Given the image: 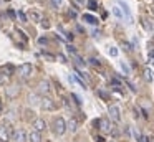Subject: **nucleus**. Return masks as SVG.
<instances>
[{"label":"nucleus","mask_w":154,"mask_h":142,"mask_svg":"<svg viewBox=\"0 0 154 142\" xmlns=\"http://www.w3.org/2000/svg\"><path fill=\"white\" fill-rule=\"evenodd\" d=\"M14 140L15 142H28V134L23 129H18V131L14 132Z\"/></svg>","instance_id":"6"},{"label":"nucleus","mask_w":154,"mask_h":142,"mask_svg":"<svg viewBox=\"0 0 154 142\" xmlns=\"http://www.w3.org/2000/svg\"><path fill=\"white\" fill-rule=\"evenodd\" d=\"M144 79H146V81H152V71H151L149 68L144 69Z\"/></svg>","instance_id":"16"},{"label":"nucleus","mask_w":154,"mask_h":142,"mask_svg":"<svg viewBox=\"0 0 154 142\" xmlns=\"http://www.w3.org/2000/svg\"><path fill=\"white\" fill-rule=\"evenodd\" d=\"M51 3H53V7H60L61 5V2H63V0H50Z\"/></svg>","instance_id":"24"},{"label":"nucleus","mask_w":154,"mask_h":142,"mask_svg":"<svg viewBox=\"0 0 154 142\" xmlns=\"http://www.w3.org/2000/svg\"><path fill=\"white\" fill-rule=\"evenodd\" d=\"M123 48L126 50V51H131V50H133V48H131V45H129V43H123Z\"/></svg>","instance_id":"26"},{"label":"nucleus","mask_w":154,"mask_h":142,"mask_svg":"<svg viewBox=\"0 0 154 142\" xmlns=\"http://www.w3.org/2000/svg\"><path fill=\"white\" fill-rule=\"evenodd\" d=\"M17 17H18V18H20V22H22V23L28 22V20H27V15H25L23 12H18V13H17Z\"/></svg>","instance_id":"22"},{"label":"nucleus","mask_w":154,"mask_h":142,"mask_svg":"<svg viewBox=\"0 0 154 142\" xmlns=\"http://www.w3.org/2000/svg\"><path fill=\"white\" fill-rule=\"evenodd\" d=\"M83 22L85 23H90V25H98V18L93 15H88V13H85L83 15Z\"/></svg>","instance_id":"13"},{"label":"nucleus","mask_w":154,"mask_h":142,"mask_svg":"<svg viewBox=\"0 0 154 142\" xmlns=\"http://www.w3.org/2000/svg\"><path fill=\"white\" fill-rule=\"evenodd\" d=\"M10 137H14V132H12L10 124L5 125V124H0V140L2 142H8Z\"/></svg>","instance_id":"2"},{"label":"nucleus","mask_w":154,"mask_h":142,"mask_svg":"<svg viewBox=\"0 0 154 142\" xmlns=\"http://www.w3.org/2000/svg\"><path fill=\"white\" fill-rule=\"evenodd\" d=\"M108 53H109L111 56H118V48L116 46H109V48H108Z\"/></svg>","instance_id":"21"},{"label":"nucleus","mask_w":154,"mask_h":142,"mask_svg":"<svg viewBox=\"0 0 154 142\" xmlns=\"http://www.w3.org/2000/svg\"><path fill=\"white\" fill-rule=\"evenodd\" d=\"M45 129H47V122H45L43 119H35L33 121V131L42 132V131H45Z\"/></svg>","instance_id":"10"},{"label":"nucleus","mask_w":154,"mask_h":142,"mask_svg":"<svg viewBox=\"0 0 154 142\" xmlns=\"http://www.w3.org/2000/svg\"><path fill=\"white\" fill-rule=\"evenodd\" d=\"M58 59H60V61H61V63H66V58H65V56H61V55H60V56H58Z\"/></svg>","instance_id":"27"},{"label":"nucleus","mask_w":154,"mask_h":142,"mask_svg":"<svg viewBox=\"0 0 154 142\" xmlns=\"http://www.w3.org/2000/svg\"><path fill=\"white\" fill-rule=\"evenodd\" d=\"M53 131H55V134H57V135H63L65 132L68 131L66 121H65L63 117H57V119H55V122H53Z\"/></svg>","instance_id":"1"},{"label":"nucleus","mask_w":154,"mask_h":142,"mask_svg":"<svg viewBox=\"0 0 154 142\" xmlns=\"http://www.w3.org/2000/svg\"><path fill=\"white\" fill-rule=\"evenodd\" d=\"M68 78H70V81L73 83V84H78V86H80V88H83V89H85V83H83V81H81V79H80V76H78L76 73H73V74H70V76H68Z\"/></svg>","instance_id":"11"},{"label":"nucleus","mask_w":154,"mask_h":142,"mask_svg":"<svg viewBox=\"0 0 154 142\" xmlns=\"http://www.w3.org/2000/svg\"><path fill=\"white\" fill-rule=\"evenodd\" d=\"M18 92H20V88H18V86H8V88L5 89V94H7V98H8V99L17 98Z\"/></svg>","instance_id":"8"},{"label":"nucleus","mask_w":154,"mask_h":142,"mask_svg":"<svg viewBox=\"0 0 154 142\" xmlns=\"http://www.w3.org/2000/svg\"><path fill=\"white\" fill-rule=\"evenodd\" d=\"M0 112H2V102H0Z\"/></svg>","instance_id":"28"},{"label":"nucleus","mask_w":154,"mask_h":142,"mask_svg":"<svg viewBox=\"0 0 154 142\" xmlns=\"http://www.w3.org/2000/svg\"><path fill=\"white\" fill-rule=\"evenodd\" d=\"M28 142H42V135H40V132L32 131L30 134H28Z\"/></svg>","instance_id":"12"},{"label":"nucleus","mask_w":154,"mask_h":142,"mask_svg":"<svg viewBox=\"0 0 154 142\" xmlns=\"http://www.w3.org/2000/svg\"><path fill=\"white\" fill-rule=\"evenodd\" d=\"M42 26H43V28H48V26H50V22H48V20H42Z\"/></svg>","instance_id":"25"},{"label":"nucleus","mask_w":154,"mask_h":142,"mask_svg":"<svg viewBox=\"0 0 154 142\" xmlns=\"http://www.w3.org/2000/svg\"><path fill=\"white\" fill-rule=\"evenodd\" d=\"M30 18L33 20V22H42V20H40V13H37V12H32L30 13Z\"/></svg>","instance_id":"19"},{"label":"nucleus","mask_w":154,"mask_h":142,"mask_svg":"<svg viewBox=\"0 0 154 142\" xmlns=\"http://www.w3.org/2000/svg\"><path fill=\"white\" fill-rule=\"evenodd\" d=\"M28 101H30V104H37V102H40L37 94H30V96H28Z\"/></svg>","instance_id":"18"},{"label":"nucleus","mask_w":154,"mask_h":142,"mask_svg":"<svg viewBox=\"0 0 154 142\" xmlns=\"http://www.w3.org/2000/svg\"><path fill=\"white\" fill-rule=\"evenodd\" d=\"M38 92H40V94H48V92H50V83H48L47 79H42V81L38 83Z\"/></svg>","instance_id":"9"},{"label":"nucleus","mask_w":154,"mask_h":142,"mask_svg":"<svg viewBox=\"0 0 154 142\" xmlns=\"http://www.w3.org/2000/svg\"><path fill=\"white\" fill-rule=\"evenodd\" d=\"M40 106H42V109H45V111H53L55 109V102L51 101L50 98H43L40 101Z\"/></svg>","instance_id":"7"},{"label":"nucleus","mask_w":154,"mask_h":142,"mask_svg":"<svg viewBox=\"0 0 154 142\" xmlns=\"http://www.w3.org/2000/svg\"><path fill=\"white\" fill-rule=\"evenodd\" d=\"M119 5H121V7H123V10H124V13H128V15H129V7H128V5H126V3H124V2H119Z\"/></svg>","instance_id":"23"},{"label":"nucleus","mask_w":154,"mask_h":142,"mask_svg":"<svg viewBox=\"0 0 154 142\" xmlns=\"http://www.w3.org/2000/svg\"><path fill=\"white\" fill-rule=\"evenodd\" d=\"M100 129L104 134H109V132H113V124H111V121L108 117H101L100 119Z\"/></svg>","instance_id":"3"},{"label":"nucleus","mask_w":154,"mask_h":142,"mask_svg":"<svg viewBox=\"0 0 154 142\" xmlns=\"http://www.w3.org/2000/svg\"><path fill=\"white\" fill-rule=\"evenodd\" d=\"M18 71H20V76L28 78V76H32V73H33V66H32V63H23Z\"/></svg>","instance_id":"4"},{"label":"nucleus","mask_w":154,"mask_h":142,"mask_svg":"<svg viewBox=\"0 0 154 142\" xmlns=\"http://www.w3.org/2000/svg\"><path fill=\"white\" fill-rule=\"evenodd\" d=\"M8 81H10V76L5 74V73H0V86L8 84Z\"/></svg>","instance_id":"15"},{"label":"nucleus","mask_w":154,"mask_h":142,"mask_svg":"<svg viewBox=\"0 0 154 142\" xmlns=\"http://www.w3.org/2000/svg\"><path fill=\"white\" fill-rule=\"evenodd\" d=\"M151 140H152V142H154V139H151Z\"/></svg>","instance_id":"29"},{"label":"nucleus","mask_w":154,"mask_h":142,"mask_svg":"<svg viewBox=\"0 0 154 142\" xmlns=\"http://www.w3.org/2000/svg\"><path fill=\"white\" fill-rule=\"evenodd\" d=\"M86 5L90 7L91 10H96V7H98V3H96V0H88L86 2Z\"/></svg>","instance_id":"20"},{"label":"nucleus","mask_w":154,"mask_h":142,"mask_svg":"<svg viewBox=\"0 0 154 142\" xmlns=\"http://www.w3.org/2000/svg\"><path fill=\"white\" fill-rule=\"evenodd\" d=\"M108 114H109V119H113L114 122H118L121 119V111H119V107H118V106H109Z\"/></svg>","instance_id":"5"},{"label":"nucleus","mask_w":154,"mask_h":142,"mask_svg":"<svg viewBox=\"0 0 154 142\" xmlns=\"http://www.w3.org/2000/svg\"><path fill=\"white\" fill-rule=\"evenodd\" d=\"M66 127H68V131H70V132H76V129H78L76 119H70V121L66 122Z\"/></svg>","instance_id":"14"},{"label":"nucleus","mask_w":154,"mask_h":142,"mask_svg":"<svg viewBox=\"0 0 154 142\" xmlns=\"http://www.w3.org/2000/svg\"><path fill=\"white\" fill-rule=\"evenodd\" d=\"M113 13H114V17H118V18H123V17H124L119 7H113Z\"/></svg>","instance_id":"17"}]
</instances>
